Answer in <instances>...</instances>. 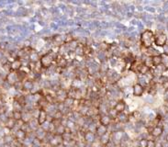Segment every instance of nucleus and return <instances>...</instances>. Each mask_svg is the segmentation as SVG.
Here are the masks:
<instances>
[{
    "mask_svg": "<svg viewBox=\"0 0 168 147\" xmlns=\"http://www.w3.org/2000/svg\"><path fill=\"white\" fill-rule=\"evenodd\" d=\"M112 123V118L108 114H102L99 116V124L108 127Z\"/></svg>",
    "mask_w": 168,
    "mask_h": 147,
    "instance_id": "obj_7",
    "label": "nucleus"
},
{
    "mask_svg": "<svg viewBox=\"0 0 168 147\" xmlns=\"http://www.w3.org/2000/svg\"><path fill=\"white\" fill-rule=\"evenodd\" d=\"M10 67L11 71L13 72H18L22 68V62L20 58H16L10 63Z\"/></svg>",
    "mask_w": 168,
    "mask_h": 147,
    "instance_id": "obj_10",
    "label": "nucleus"
},
{
    "mask_svg": "<svg viewBox=\"0 0 168 147\" xmlns=\"http://www.w3.org/2000/svg\"><path fill=\"white\" fill-rule=\"evenodd\" d=\"M150 71H151V69L149 68L148 66H146L144 63H139L138 68H137V72H138L139 74H141V75H146Z\"/></svg>",
    "mask_w": 168,
    "mask_h": 147,
    "instance_id": "obj_16",
    "label": "nucleus"
},
{
    "mask_svg": "<svg viewBox=\"0 0 168 147\" xmlns=\"http://www.w3.org/2000/svg\"><path fill=\"white\" fill-rule=\"evenodd\" d=\"M56 57H57V56H56L54 54V53L52 52V51H50L49 53H47L45 54H43L42 56H41L40 65H41V68H45V69L49 68L55 62Z\"/></svg>",
    "mask_w": 168,
    "mask_h": 147,
    "instance_id": "obj_2",
    "label": "nucleus"
},
{
    "mask_svg": "<svg viewBox=\"0 0 168 147\" xmlns=\"http://www.w3.org/2000/svg\"><path fill=\"white\" fill-rule=\"evenodd\" d=\"M16 124H17V121L12 117H10V118H8L7 121L5 122V128L11 131L16 126Z\"/></svg>",
    "mask_w": 168,
    "mask_h": 147,
    "instance_id": "obj_20",
    "label": "nucleus"
},
{
    "mask_svg": "<svg viewBox=\"0 0 168 147\" xmlns=\"http://www.w3.org/2000/svg\"><path fill=\"white\" fill-rule=\"evenodd\" d=\"M163 132H164V128L160 125H157V126H154L151 130L150 134L153 138H158L163 134Z\"/></svg>",
    "mask_w": 168,
    "mask_h": 147,
    "instance_id": "obj_12",
    "label": "nucleus"
},
{
    "mask_svg": "<svg viewBox=\"0 0 168 147\" xmlns=\"http://www.w3.org/2000/svg\"><path fill=\"white\" fill-rule=\"evenodd\" d=\"M162 66H163L165 70L168 69V54L167 53H162Z\"/></svg>",
    "mask_w": 168,
    "mask_h": 147,
    "instance_id": "obj_26",
    "label": "nucleus"
},
{
    "mask_svg": "<svg viewBox=\"0 0 168 147\" xmlns=\"http://www.w3.org/2000/svg\"><path fill=\"white\" fill-rule=\"evenodd\" d=\"M109 142H110V134L108 132L105 134V135L99 137V143L103 146H107L109 143Z\"/></svg>",
    "mask_w": 168,
    "mask_h": 147,
    "instance_id": "obj_22",
    "label": "nucleus"
},
{
    "mask_svg": "<svg viewBox=\"0 0 168 147\" xmlns=\"http://www.w3.org/2000/svg\"><path fill=\"white\" fill-rule=\"evenodd\" d=\"M146 147H156V142L154 140L149 139L147 142V146Z\"/></svg>",
    "mask_w": 168,
    "mask_h": 147,
    "instance_id": "obj_29",
    "label": "nucleus"
},
{
    "mask_svg": "<svg viewBox=\"0 0 168 147\" xmlns=\"http://www.w3.org/2000/svg\"><path fill=\"white\" fill-rule=\"evenodd\" d=\"M55 63L56 65H57L58 68H61V69H64L68 65V62L66 60V58L63 55H60V56H57L56 57V60H55Z\"/></svg>",
    "mask_w": 168,
    "mask_h": 147,
    "instance_id": "obj_9",
    "label": "nucleus"
},
{
    "mask_svg": "<svg viewBox=\"0 0 168 147\" xmlns=\"http://www.w3.org/2000/svg\"><path fill=\"white\" fill-rule=\"evenodd\" d=\"M152 59V63H153V67H158L162 65V57L161 54H156V55H153L151 57Z\"/></svg>",
    "mask_w": 168,
    "mask_h": 147,
    "instance_id": "obj_18",
    "label": "nucleus"
},
{
    "mask_svg": "<svg viewBox=\"0 0 168 147\" xmlns=\"http://www.w3.org/2000/svg\"><path fill=\"white\" fill-rule=\"evenodd\" d=\"M12 118L16 121H20L22 119V111L20 110H14L12 111Z\"/></svg>",
    "mask_w": 168,
    "mask_h": 147,
    "instance_id": "obj_24",
    "label": "nucleus"
},
{
    "mask_svg": "<svg viewBox=\"0 0 168 147\" xmlns=\"http://www.w3.org/2000/svg\"><path fill=\"white\" fill-rule=\"evenodd\" d=\"M132 118H134V119L137 120H140V119H141V113L139 110H135V111L132 112Z\"/></svg>",
    "mask_w": 168,
    "mask_h": 147,
    "instance_id": "obj_28",
    "label": "nucleus"
},
{
    "mask_svg": "<svg viewBox=\"0 0 168 147\" xmlns=\"http://www.w3.org/2000/svg\"><path fill=\"white\" fill-rule=\"evenodd\" d=\"M147 142H148L147 139H141V140H140L139 146L140 147H146L147 146Z\"/></svg>",
    "mask_w": 168,
    "mask_h": 147,
    "instance_id": "obj_30",
    "label": "nucleus"
},
{
    "mask_svg": "<svg viewBox=\"0 0 168 147\" xmlns=\"http://www.w3.org/2000/svg\"><path fill=\"white\" fill-rule=\"evenodd\" d=\"M108 127L107 126H104L102 124H99L96 127V130H95V133L97 137H101L103 135H105V134H107L108 132Z\"/></svg>",
    "mask_w": 168,
    "mask_h": 147,
    "instance_id": "obj_11",
    "label": "nucleus"
},
{
    "mask_svg": "<svg viewBox=\"0 0 168 147\" xmlns=\"http://www.w3.org/2000/svg\"><path fill=\"white\" fill-rule=\"evenodd\" d=\"M96 138H97V135L95 132H90V131H88L84 133V140L85 142L88 143H93L96 141Z\"/></svg>",
    "mask_w": 168,
    "mask_h": 147,
    "instance_id": "obj_13",
    "label": "nucleus"
},
{
    "mask_svg": "<svg viewBox=\"0 0 168 147\" xmlns=\"http://www.w3.org/2000/svg\"><path fill=\"white\" fill-rule=\"evenodd\" d=\"M14 102H16L17 104L20 105L21 108H23L25 105H26V98L23 95H18L14 98Z\"/></svg>",
    "mask_w": 168,
    "mask_h": 147,
    "instance_id": "obj_19",
    "label": "nucleus"
},
{
    "mask_svg": "<svg viewBox=\"0 0 168 147\" xmlns=\"http://www.w3.org/2000/svg\"><path fill=\"white\" fill-rule=\"evenodd\" d=\"M53 41H54V43H56L57 45H62L63 44V38L61 36H54L53 38Z\"/></svg>",
    "mask_w": 168,
    "mask_h": 147,
    "instance_id": "obj_27",
    "label": "nucleus"
},
{
    "mask_svg": "<svg viewBox=\"0 0 168 147\" xmlns=\"http://www.w3.org/2000/svg\"><path fill=\"white\" fill-rule=\"evenodd\" d=\"M167 42V36L164 32L156 33L154 36V45L157 47H164L166 45Z\"/></svg>",
    "mask_w": 168,
    "mask_h": 147,
    "instance_id": "obj_3",
    "label": "nucleus"
},
{
    "mask_svg": "<svg viewBox=\"0 0 168 147\" xmlns=\"http://www.w3.org/2000/svg\"><path fill=\"white\" fill-rule=\"evenodd\" d=\"M154 36L155 34L151 30H145L141 34V44L145 49H151L154 44Z\"/></svg>",
    "mask_w": 168,
    "mask_h": 147,
    "instance_id": "obj_1",
    "label": "nucleus"
},
{
    "mask_svg": "<svg viewBox=\"0 0 168 147\" xmlns=\"http://www.w3.org/2000/svg\"><path fill=\"white\" fill-rule=\"evenodd\" d=\"M113 108L116 110V112L118 114L122 113V112H124V110H125V108H126V102L124 100H122V99H120V100H119L117 102Z\"/></svg>",
    "mask_w": 168,
    "mask_h": 147,
    "instance_id": "obj_14",
    "label": "nucleus"
},
{
    "mask_svg": "<svg viewBox=\"0 0 168 147\" xmlns=\"http://www.w3.org/2000/svg\"><path fill=\"white\" fill-rule=\"evenodd\" d=\"M93 53V48L88 45V44H85L83 46V55L85 56H90Z\"/></svg>",
    "mask_w": 168,
    "mask_h": 147,
    "instance_id": "obj_25",
    "label": "nucleus"
},
{
    "mask_svg": "<svg viewBox=\"0 0 168 147\" xmlns=\"http://www.w3.org/2000/svg\"><path fill=\"white\" fill-rule=\"evenodd\" d=\"M29 59H30V62H32V63H39V62H40V59H41L39 53L34 52V51H32V52L29 53Z\"/></svg>",
    "mask_w": 168,
    "mask_h": 147,
    "instance_id": "obj_23",
    "label": "nucleus"
},
{
    "mask_svg": "<svg viewBox=\"0 0 168 147\" xmlns=\"http://www.w3.org/2000/svg\"><path fill=\"white\" fill-rule=\"evenodd\" d=\"M116 119L119 120L120 123H123V124L127 123V122H129V121H130V116H129L128 114L124 113V112L118 114V116H117Z\"/></svg>",
    "mask_w": 168,
    "mask_h": 147,
    "instance_id": "obj_17",
    "label": "nucleus"
},
{
    "mask_svg": "<svg viewBox=\"0 0 168 147\" xmlns=\"http://www.w3.org/2000/svg\"><path fill=\"white\" fill-rule=\"evenodd\" d=\"M0 48H1V44H0Z\"/></svg>",
    "mask_w": 168,
    "mask_h": 147,
    "instance_id": "obj_32",
    "label": "nucleus"
},
{
    "mask_svg": "<svg viewBox=\"0 0 168 147\" xmlns=\"http://www.w3.org/2000/svg\"><path fill=\"white\" fill-rule=\"evenodd\" d=\"M166 142L168 143V134H167V135H166Z\"/></svg>",
    "mask_w": 168,
    "mask_h": 147,
    "instance_id": "obj_31",
    "label": "nucleus"
},
{
    "mask_svg": "<svg viewBox=\"0 0 168 147\" xmlns=\"http://www.w3.org/2000/svg\"><path fill=\"white\" fill-rule=\"evenodd\" d=\"M14 138L15 140L17 141H20V142H22V141H24L25 139L27 138V132L23 130V129H18L16 133H15V135H14Z\"/></svg>",
    "mask_w": 168,
    "mask_h": 147,
    "instance_id": "obj_15",
    "label": "nucleus"
},
{
    "mask_svg": "<svg viewBox=\"0 0 168 147\" xmlns=\"http://www.w3.org/2000/svg\"><path fill=\"white\" fill-rule=\"evenodd\" d=\"M144 91H145L144 87L141 84H139V83H136L132 87V94L134 97H137V98L141 97V96L144 95Z\"/></svg>",
    "mask_w": 168,
    "mask_h": 147,
    "instance_id": "obj_5",
    "label": "nucleus"
},
{
    "mask_svg": "<svg viewBox=\"0 0 168 147\" xmlns=\"http://www.w3.org/2000/svg\"><path fill=\"white\" fill-rule=\"evenodd\" d=\"M6 81H7L10 86H15L17 83L20 81L18 78V75H17V72H13L11 71L7 75V78H6Z\"/></svg>",
    "mask_w": 168,
    "mask_h": 147,
    "instance_id": "obj_6",
    "label": "nucleus"
},
{
    "mask_svg": "<svg viewBox=\"0 0 168 147\" xmlns=\"http://www.w3.org/2000/svg\"><path fill=\"white\" fill-rule=\"evenodd\" d=\"M34 84H33V81L32 80H25L22 83V89L24 90H29V91H32L33 89Z\"/></svg>",
    "mask_w": 168,
    "mask_h": 147,
    "instance_id": "obj_21",
    "label": "nucleus"
},
{
    "mask_svg": "<svg viewBox=\"0 0 168 147\" xmlns=\"http://www.w3.org/2000/svg\"><path fill=\"white\" fill-rule=\"evenodd\" d=\"M48 120V113L44 110V108H40L39 113H38V117H37V123L40 126L44 125V123Z\"/></svg>",
    "mask_w": 168,
    "mask_h": 147,
    "instance_id": "obj_4",
    "label": "nucleus"
},
{
    "mask_svg": "<svg viewBox=\"0 0 168 147\" xmlns=\"http://www.w3.org/2000/svg\"><path fill=\"white\" fill-rule=\"evenodd\" d=\"M63 142H64L63 136L57 135V134H54V135L52 136V138L49 141L50 144H51L52 147H57V146L61 145L62 143H63Z\"/></svg>",
    "mask_w": 168,
    "mask_h": 147,
    "instance_id": "obj_8",
    "label": "nucleus"
}]
</instances>
